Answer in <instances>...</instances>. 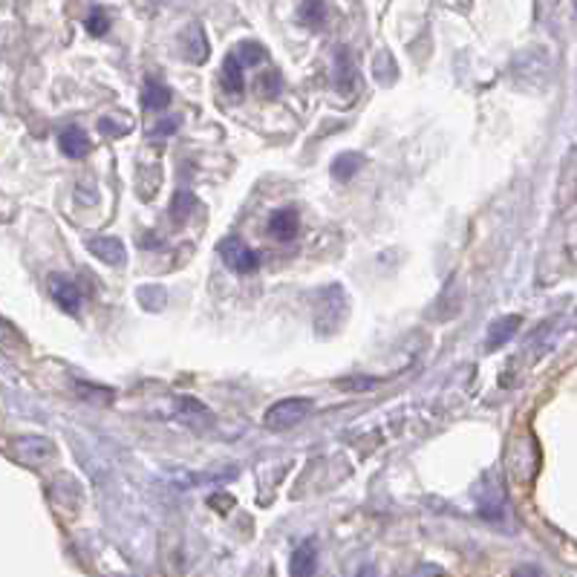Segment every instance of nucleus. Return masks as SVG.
Listing matches in <instances>:
<instances>
[{"label": "nucleus", "mask_w": 577, "mask_h": 577, "mask_svg": "<svg viewBox=\"0 0 577 577\" xmlns=\"http://www.w3.org/2000/svg\"><path fill=\"white\" fill-rule=\"evenodd\" d=\"M312 407H315V404H312L309 399H280V402H275L272 407L266 410L263 425H266L268 430H275V433L288 430V427L300 425L306 416H309Z\"/></svg>", "instance_id": "1"}, {"label": "nucleus", "mask_w": 577, "mask_h": 577, "mask_svg": "<svg viewBox=\"0 0 577 577\" xmlns=\"http://www.w3.org/2000/svg\"><path fill=\"white\" fill-rule=\"evenodd\" d=\"M216 255L223 257L226 268H231L234 275H251L260 266V255L251 246H246V240L240 237H228L216 246Z\"/></svg>", "instance_id": "2"}, {"label": "nucleus", "mask_w": 577, "mask_h": 577, "mask_svg": "<svg viewBox=\"0 0 577 577\" xmlns=\"http://www.w3.org/2000/svg\"><path fill=\"white\" fill-rule=\"evenodd\" d=\"M12 456L21 465L41 467L47 459L56 456V445L44 436H17L12 439Z\"/></svg>", "instance_id": "3"}, {"label": "nucleus", "mask_w": 577, "mask_h": 577, "mask_svg": "<svg viewBox=\"0 0 577 577\" xmlns=\"http://www.w3.org/2000/svg\"><path fill=\"white\" fill-rule=\"evenodd\" d=\"M49 295H52V300H56L64 312L79 315L84 298H81V288H79L76 280H69L64 275H49Z\"/></svg>", "instance_id": "4"}, {"label": "nucleus", "mask_w": 577, "mask_h": 577, "mask_svg": "<svg viewBox=\"0 0 577 577\" xmlns=\"http://www.w3.org/2000/svg\"><path fill=\"white\" fill-rule=\"evenodd\" d=\"M179 47H183V58L191 64H205L211 44L205 38V29L200 24H191L183 35H179Z\"/></svg>", "instance_id": "5"}, {"label": "nucleus", "mask_w": 577, "mask_h": 577, "mask_svg": "<svg viewBox=\"0 0 577 577\" xmlns=\"http://www.w3.org/2000/svg\"><path fill=\"white\" fill-rule=\"evenodd\" d=\"M87 248L107 266H124V260H128V248L119 237H89Z\"/></svg>", "instance_id": "6"}, {"label": "nucleus", "mask_w": 577, "mask_h": 577, "mask_svg": "<svg viewBox=\"0 0 577 577\" xmlns=\"http://www.w3.org/2000/svg\"><path fill=\"white\" fill-rule=\"evenodd\" d=\"M58 148L69 159H84V156H89V151H93V142H89V136L81 128L72 124V128H64L58 133Z\"/></svg>", "instance_id": "7"}, {"label": "nucleus", "mask_w": 577, "mask_h": 577, "mask_svg": "<svg viewBox=\"0 0 577 577\" xmlns=\"http://www.w3.org/2000/svg\"><path fill=\"white\" fill-rule=\"evenodd\" d=\"M298 226H300V214L295 208H278L272 216H268V234L283 243L295 240Z\"/></svg>", "instance_id": "8"}, {"label": "nucleus", "mask_w": 577, "mask_h": 577, "mask_svg": "<svg viewBox=\"0 0 577 577\" xmlns=\"http://www.w3.org/2000/svg\"><path fill=\"white\" fill-rule=\"evenodd\" d=\"M522 327V318L519 315H505V318H497L491 327H488V335H485V347L488 350H499L505 347L509 341L517 335V330Z\"/></svg>", "instance_id": "9"}, {"label": "nucleus", "mask_w": 577, "mask_h": 577, "mask_svg": "<svg viewBox=\"0 0 577 577\" xmlns=\"http://www.w3.org/2000/svg\"><path fill=\"white\" fill-rule=\"evenodd\" d=\"M335 89L344 96H352L358 89V76H355V64L350 58L347 49L335 52Z\"/></svg>", "instance_id": "10"}, {"label": "nucleus", "mask_w": 577, "mask_h": 577, "mask_svg": "<svg viewBox=\"0 0 577 577\" xmlns=\"http://www.w3.org/2000/svg\"><path fill=\"white\" fill-rule=\"evenodd\" d=\"M171 104V89L165 81H159L156 76H148L144 79V87H142V107L144 110H165V107Z\"/></svg>", "instance_id": "11"}, {"label": "nucleus", "mask_w": 577, "mask_h": 577, "mask_svg": "<svg viewBox=\"0 0 577 577\" xmlns=\"http://www.w3.org/2000/svg\"><path fill=\"white\" fill-rule=\"evenodd\" d=\"M318 569V546H315V540H306L303 546L295 549L292 554V563H288V574H315Z\"/></svg>", "instance_id": "12"}, {"label": "nucleus", "mask_w": 577, "mask_h": 577, "mask_svg": "<svg viewBox=\"0 0 577 577\" xmlns=\"http://www.w3.org/2000/svg\"><path fill=\"white\" fill-rule=\"evenodd\" d=\"M243 64L237 61L228 52L226 61H223V72H220V79H223V87H226V93L228 96H243V89H246V79H243Z\"/></svg>", "instance_id": "13"}, {"label": "nucleus", "mask_w": 577, "mask_h": 577, "mask_svg": "<svg viewBox=\"0 0 577 577\" xmlns=\"http://www.w3.org/2000/svg\"><path fill=\"white\" fill-rule=\"evenodd\" d=\"M361 165H364V156L361 153H338L330 165V173H332V179H338V183H350V179L361 171Z\"/></svg>", "instance_id": "14"}, {"label": "nucleus", "mask_w": 577, "mask_h": 577, "mask_svg": "<svg viewBox=\"0 0 577 577\" xmlns=\"http://www.w3.org/2000/svg\"><path fill=\"white\" fill-rule=\"evenodd\" d=\"M298 17L309 29H318L323 21H327V4H323V0H300Z\"/></svg>", "instance_id": "15"}, {"label": "nucleus", "mask_w": 577, "mask_h": 577, "mask_svg": "<svg viewBox=\"0 0 577 577\" xmlns=\"http://www.w3.org/2000/svg\"><path fill=\"white\" fill-rule=\"evenodd\" d=\"M231 56L237 58L243 67H257V64L266 61V49H263V44H257V41H243V44L234 47Z\"/></svg>", "instance_id": "16"}, {"label": "nucleus", "mask_w": 577, "mask_h": 577, "mask_svg": "<svg viewBox=\"0 0 577 577\" xmlns=\"http://www.w3.org/2000/svg\"><path fill=\"white\" fill-rule=\"evenodd\" d=\"M194 194L191 191H176L173 200H171V220L173 223H185L191 216V208H194Z\"/></svg>", "instance_id": "17"}, {"label": "nucleus", "mask_w": 577, "mask_h": 577, "mask_svg": "<svg viewBox=\"0 0 577 577\" xmlns=\"http://www.w3.org/2000/svg\"><path fill=\"white\" fill-rule=\"evenodd\" d=\"M136 298H139V303H144V309H151V312L162 309V303L168 300L165 288H162V286H142L136 292Z\"/></svg>", "instance_id": "18"}, {"label": "nucleus", "mask_w": 577, "mask_h": 577, "mask_svg": "<svg viewBox=\"0 0 577 577\" xmlns=\"http://www.w3.org/2000/svg\"><path fill=\"white\" fill-rule=\"evenodd\" d=\"M87 32L89 35H96V38H104L107 32H110V17H107V12L101 6H96L93 12L87 15Z\"/></svg>", "instance_id": "19"}, {"label": "nucleus", "mask_w": 577, "mask_h": 577, "mask_svg": "<svg viewBox=\"0 0 577 577\" xmlns=\"http://www.w3.org/2000/svg\"><path fill=\"white\" fill-rule=\"evenodd\" d=\"M378 384V378L372 375H350V378H338L335 387L347 390V393H367Z\"/></svg>", "instance_id": "20"}, {"label": "nucleus", "mask_w": 577, "mask_h": 577, "mask_svg": "<svg viewBox=\"0 0 577 577\" xmlns=\"http://www.w3.org/2000/svg\"><path fill=\"white\" fill-rule=\"evenodd\" d=\"M26 344L24 335L17 332V327H12V323L6 318H0V347H6V350H21Z\"/></svg>", "instance_id": "21"}, {"label": "nucleus", "mask_w": 577, "mask_h": 577, "mask_svg": "<svg viewBox=\"0 0 577 577\" xmlns=\"http://www.w3.org/2000/svg\"><path fill=\"white\" fill-rule=\"evenodd\" d=\"M79 387V395L84 402H101V404H110L113 402V390H104V387H89L84 382L76 384Z\"/></svg>", "instance_id": "22"}, {"label": "nucleus", "mask_w": 577, "mask_h": 577, "mask_svg": "<svg viewBox=\"0 0 577 577\" xmlns=\"http://www.w3.org/2000/svg\"><path fill=\"white\" fill-rule=\"evenodd\" d=\"M257 89H260V93H263L266 99L280 96V72H275V69L263 72V76L257 79Z\"/></svg>", "instance_id": "23"}, {"label": "nucleus", "mask_w": 577, "mask_h": 577, "mask_svg": "<svg viewBox=\"0 0 577 577\" xmlns=\"http://www.w3.org/2000/svg\"><path fill=\"white\" fill-rule=\"evenodd\" d=\"M179 124H183V119H179V116H171L168 121L162 119V121L156 124V128L151 131V139H159V136H173V133L179 131Z\"/></svg>", "instance_id": "24"}, {"label": "nucleus", "mask_w": 577, "mask_h": 577, "mask_svg": "<svg viewBox=\"0 0 577 577\" xmlns=\"http://www.w3.org/2000/svg\"><path fill=\"white\" fill-rule=\"evenodd\" d=\"M211 505H220V509H231V505H234V499L231 497H211Z\"/></svg>", "instance_id": "25"}]
</instances>
